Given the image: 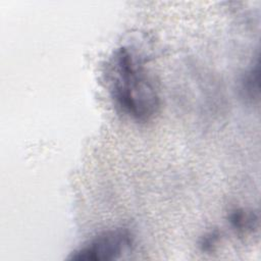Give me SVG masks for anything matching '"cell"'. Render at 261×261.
I'll return each mask as SVG.
<instances>
[{"label":"cell","mask_w":261,"mask_h":261,"mask_svg":"<svg viewBox=\"0 0 261 261\" xmlns=\"http://www.w3.org/2000/svg\"><path fill=\"white\" fill-rule=\"evenodd\" d=\"M106 80L117 109L135 121L151 119L160 107V97L147 66L146 56L136 46L116 48L106 65Z\"/></svg>","instance_id":"obj_1"},{"label":"cell","mask_w":261,"mask_h":261,"mask_svg":"<svg viewBox=\"0 0 261 261\" xmlns=\"http://www.w3.org/2000/svg\"><path fill=\"white\" fill-rule=\"evenodd\" d=\"M134 237L126 228L104 231L72 253L70 260L102 261L120 258L133 250Z\"/></svg>","instance_id":"obj_2"},{"label":"cell","mask_w":261,"mask_h":261,"mask_svg":"<svg viewBox=\"0 0 261 261\" xmlns=\"http://www.w3.org/2000/svg\"><path fill=\"white\" fill-rule=\"evenodd\" d=\"M231 225L239 231H252L257 221L256 216L252 212H246L243 209H237L229 214Z\"/></svg>","instance_id":"obj_3"},{"label":"cell","mask_w":261,"mask_h":261,"mask_svg":"<svg viewBox=\"0 0 261 261\" xmlns=\"http://www.w3.org/2000/svg\"><path fill=\"white\" fill-rule=\"evenodd\" d=\"M243 89L248 98L254 99L258 97V58L246 73L243 82Z\"/></svg>","instance_id":"obj_4"},{"label":"cell","mask_w":261,"mask_h":261,"mask_svg":"<svg viewBox=\"0 0 261 261\" xmlns=\"http://www.w3.org/2000/svg\"><path fill=\"white\" fill-rule=\"evenodd\" d=\"M218 240V233L217 231H210L207 236H205L203 238V241L201 243V246L203 248V250L208 251L212 249V246H214L216 244Z\"/></svg>","instance_id":"obj_5"}]
</instances>
